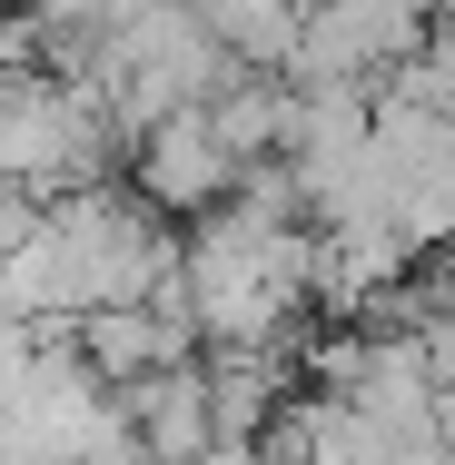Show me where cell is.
<instances>
[{"instance_id": "277c9868", "label": "cell", "mask_w": 455, "mask_h": 465, "mask_svg": "<svg viewBox=\"0 0 455 465\" xmlns=\"http://www.w3.org/2000/svg\"><path fill=\"white\" fill-rule=\"evenodd\" d=\"M198 30L228 50V70H277L297 60V30H307V0H188Z\"/></svg>"}, {"instance_id": "3957f363", "label": "cell", "mask_w": 455, "mask_h": 465, "mask_svg": "<svg viewBox=\"0 0 455 465\" xmlns=\"http://www.w3.org/2000/svg\"><path fill=\"white\" fill-rule=\"evenodd\" d=\"M208 129L238 149V169L248 159H287V129H297V80H277V70H228L218 99H208Z\"/></svg>"}, {"instance_id": "6da1fadb", "label": "cell", "mask_w": 455, "mask_h": 465, "mask_svg": "<svg viewBox=\"0 0 455 465\" xmlns=\"http://www.w3.org/2000/svg\"><path fill=\"white\" fill-rule=\"evenodd\" d=\"M129 188L159 218H208V208L238 198V149L208 129V109H169L129 139Z\"/></svg>"}, {"instance_id": "8992f818", "label": "cell", "mask_w": 455, "mask_h": 465, "mask_svg": "<svg viewBox=\"0 0 455 465\" xmlns=\"http://www.w3.org/2000/svg\"><path fill=\"white\" fill-rule=\"evenodd\" d=\"M436 30H455V0H436Z\"/></svg>"}, {"instance_id": "5b68a950", "label": "cell", "mask_w": 455, "mask_h": 465, "mask_svg": "<svg viewBox=\"0 0 455 465\" xmlns=\"http://www.w3.org/2000/svg\"><path fill=\"white\" fill-rule=\"evenodd\" d=\"M40 228H50V198H40L30 179H0V268H10Z\"/></svg>"}, {"instance_id": "7a4b0ae2", "label": "cell", "mask_w": 455, "mask_h": 465, "mask_svg": "<svg viewBox=\"0 0 455 465\" xmlns=\"http://www.w3.org/2000/svg\"><path fill=\"white\" fill-rule=\"evenodd\" d=\"M119 416H129V436H139L159 465H208V456H218L208 357H188V367H159V376H139V386H119Z\"/></svg>"}]
</instances>
